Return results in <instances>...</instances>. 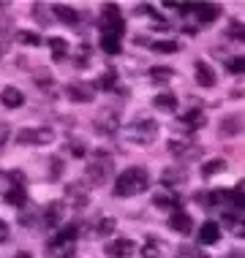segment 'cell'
Returning <instances> with one entry per match:
<instances>
[{"mask_svg":"<svg viewBox=\"0 0 245 258\" xmlns=\"http://www.w3.org/2000/svg\"><path fill=\"white\" fill-rule=\"evenodd\" d=\"M147 187H150V174L142 166H131V169L120 171V177L115 179V196L128 199L136 196V193H144Z\"/></svg>","mask_w":245,"mask_h":258,"instance_id":"6da1fadb","label":"cell"},{"mask_svg":"<svg viewBox=\"0 0 245 258\" xmlns=\"http://www.w3.org/2000/svg\"><path fill=\"white\" fill-rule=\"evenodd\" d=\"M112 169H115V160H112V152L109 150H93L87 158V182L90 185H107L109 177H112Z\"/></svg>","mask_w":245,"mask_h":258,"instance_id":"7a4b0ae2","label":"cell"},{"mask_svg":"<svg viewBox=\"0 0 245 258\" xmlns=\"http://www.w3.org/2000/svg\"><path fill=\"white\" fill-rule=\"evenodd\" d=\"M158 136V122L150 120V117H139L125 128V139L134 144H153Z\"/></svg>","mask_w":245,"mask_h":258,"instance_id":"3957f363","label":"cell"},{"mask_svg":"<svg viewBox=\"0 0 245 258\" xmlns=\"http://www.w3.org/2000/svg\"><path fill=\"white\" fill-rule=\"evenodd\" d=\"M123 30H125V22H123L120 6L117 3H104L101 6V36H117L120 38Z\"/></svg>","mask_w":245,"mask_h":258,"instance_id":"277c9868","label":"cell"},{"mask_svg":"<svg viewBox=\"0 0 245 258\" xmlns=\"http://www.w3.org/2000/svg\"><path fill=\"white\" fill-rule=\"evenodd\" d=\"M93 128H95V134H101V136H115L117 128H120V111L117 109H101L93 120Z\"/></svg>","mask_w":245,"mask_h":258,"instance_id":"5b68a950","label":"cell"},{"mask_svg":"<svg viewBox=\"0 0 245 258\" xmlns=\"http://www.w3.org/2000/svg\"><path fill=\"white\" fill-rule=\"evenodd\" d=\"M169 152H172V158H180V160H191V158H199V147L191 142L188 136H174L169 139Z\"/></svg>","mask_w":245,"mask_h":258,"instance_id":"8992f818","label":"cell"},{"mask_svg":"<svg viewBox=\"0 0 245 258\" xmlns=\"http://www.w3.org/2000/svg\"><path fill=\"white\" fill-rule=\"evenodd\" d=\"M55 139V131L52 128H22L17 134V142L19 144H49Z\"/></svg>","mask_w":245,"mask_h":258,"instance_id":"52a82bcc","label":"cell"},{"mask_svg":"<svg viewBox=\"0 0 245 258\" xmlns=\"http://www.w3.org/2000/svg\"><path fill=\"white\" fill-rule=\"evenodd\" d=\"M134 239H125V236H117V239H112L109 245H107V255L109 258H131L134 255Z\"/></svg>","mask_w":245,"mask_h":258,"instance_id":"ba28073f","label":"cell"},{"mask_svg":"<svg viewBox=\"0 0 245 258\" xmlns=\"http://www.w3.org/2000/svg\"><path fill=\"white\" fill-rule=\"evenodd\" d=\"M66 95L76 103H90L95 98V87L85 85V82H74V85H66Z\"/></svg>","mask_w":245,"mask_h":258,"instance_id":"9c48e42d","label":"cell"},{"mask_svg":"<svg viewBox=\"0 0 245 258\" xmlns=\"http://www.w3.org/2000/svg\"><path fill=\"white\" fill-rule=\"evenodd\" d=\"M193 17L199 19L202 25H213L215 19L221 17V6H215V3H196L193 6Z\"/></svg>","mask_w":245,"mask_h":258,"instance_id":"30bf717a","label":"cell"},{"mask_svg":"<svg viewBox=\"0 0 245 258\" xmlns=\"http://www.w3.org/2000/svg\"><path fill=\"white\" fill-rule=\"evenodd\" d=\"M193 74H196V85L202 87H213L215 85V71L207 60H196L193 62Z\"/></svg>","mask_w":245,"mask_h":258,"instance_id":"8fae6325","label":"cell"},{"mask_svg":"<svg viewBox=\"0 0 245 258\" xmlns=\"http://www.w3.org/2000/svg\"><path fill=\"white\" fill-rule=\"evenodd\" d=\"M169 226L174 228V231H180V234H191L193 231V220H191V215H188L185 209H172Z\"/></svg>","mask_w":245,"mask_h":258,"instance_id":"7c38bea8","label":"cell"},{"mask_svg":"<svg viewBox=\"0 0 245 258\" xmlns=\"http://www.w3.org/2000/svg\"><path fill=\"white\" fill-rule=\"evenodd\" d=\"M66 199L71 201V204L76 207V209H82L90 201V196H87V190H85V185L82 182H71V185H66Z\"/></svg>","mask_w":245,"mask_h":258,"instance_id":"4fadbf2b","label":"cell"},{"mask_svg":"<svg viewBox=\"0 0 245 258\" xmlns=\"http://www.w3.org/2000/svg\"><path fill=\"white\" fill-rule=\"evenodd\" d=\"M221 239V226L215 220H207V223H202V228H199V242L202 245H215V242Z\"/></svg>","mask_w":245,"mask_h":258,"instance_id":"5bb4252c","label":"cell"},{"mask_svg":"<svg viewBox=\"0 0 245 258\" xmlns=\"http://www.w3.org/2000/svg\"><path fill=\"white\" fill-rule=\"evenodd\" d=\"M41 220H44V226H46V228L60 226V223H63V201H52V204H49V207L44 209Z\"/></svg>","mask_w":245,"mask_h":258,"instance_id":"9a60e30c","label":"cell"},{"mask_svg":"<svg viewBox=\"0 0 245 258\" xmlns=\"http://www.w3.org/2000/svg\"><path fill=\"white\" fill-rule=\"evenodd\" d=\"M52 11H55V17H58L63 25H68V27H76V25H79V14H76V9H71V6L55 3Z\"/></svg>","mask_w":245,"mask_h":258,"instance_id":"2e32d148","label":"cell"},{"mask_svg":"<svg viewBox=\"0 0 245 258\" xmlns=\"http://www.w3.org/2000/svg\"><path fill=\"white\" fill-rule=\"evenodd\" d=\"M242 131V117L240 114H229V117H223L221 120V125H218V134L221 136H237Z\"/></svg>","mask_w":245,"mask_h":258,"instance_id":"e0dca14e","label":"cell"},{"mask_svg":"<svg viewBox=\"0 0 245 258\" xmlns=\"http://www.w3.org/2000/svg\"><path fill=\"white\" fill-rule=\"evenodd\" d=\"M205 122H207V114L202 111L199 106H193L191 111H185L183 114V125L188 131H193V128H205Z\"/></svg>","mask_w":245,"mask_h":258,"instance_id":"ac0fdd59","label":"cell"},{"mask_svg":"<svg viewBox=\"0 0 245 258\" xmlns=\"http://www.w3.org/2000/svg\"><path fill=\"white\" fill-rule=\"evenodd\" d=\"M0 101H3V106L17 109V106H22V103H25V95H22V90H17V87H3Z\"/></svg>","mask_w":245,"mask_h":258,"instance_id":"d6986e66","label":"cell"},{"mask_svg":"<svg viewBox=\"0 0 245 258\" xmlns=\"http://www.w3.org/2000/svg\"><path fill=\"white\" fill-rule=\"evenodd\" d=\"M185 179H188L185 171H180V169H164V174H161V182L166 187H183Z\"/></svg>","mask_w":245,"mask_h":258,"instance_id":"ffe728a7","label":"cell"},{"mask_svg":"<svg viewBox=\"0 0 245 258\" xmlns=\"http://www.w3.org/2000/svg\"><path fill=\"white\" fill-rule=\"evenodd\" d=\"M223 226L234 236H245V218H237V212H223Z\"/></svg>","mask_w":245,"mask_h":258,"instance_id":"44dd1931","label":"cell"},{"mask_svg":"<svg viewBox=\"0 0 245 258\" xmlns=\"http://www.w3.org/2000/svg\"><path fill=\"white\" fill-rule=\"evenodd\" d=\"M49 258H74V242H49Z\"/></svg>","mask_w":245,"mask_h":258,"instance_id":"7402d4cb","label":"cell"},{"mask_svg":"<svg viewBox=\"0 0 245 258\" xmlns=\"http://www.w3.org/2000/svg\"><path fill=\"white\" fill-rule=\"evenodd\" d=\"M33 82H36V87L41 90V93H52V90H55V79H52V74L44 71V68H38V71L33 74Z\"/></svg>","mask_w":245,"mask_h":258,"instance_id":"603a6c76","label":"cell"},{"mask_svg":"<svg viewBox=\"0 0 245 258\" xmlns=\"http://www.w3.org/2000/svg\"><path fill=\"white\" fill-rule=\"evenodd\" d=\"M115 85H117V71L115 68H107V71L95 79V90H115Z\"/></svg>","mask_w":245,"mask_h":258,"instance_id":"cb8c5ba5","label":"cell"},{"mask_svg":"<svg viewBox=\"0 0 245 258\" xmlns=\"http://www.w3.org/2000/svg\"><path fill=\"white\" fill-rule=\"evenodd\" d=\"M161 255H164V245L150 236V239L142 245V258H161Z\"/></svg>","mask_w":245,"mask_h":258,"instance_id":"d4e9b609","label":"cell"},{"mask_svg":"<svg viewBox=\"0 0 245 258\" xmlns=\"http://www.w3.org/2000/svg\"><path fill=\"white\" fill-rule=\"evenodd\" d=\"M223 169H226V160L213 158V160H207V163L202 166V177H215V174H221Z\"/></svg>","mask_w":245,"mask_h":258,"instance_id":"484cf974","label":"cell"},{"mask_svg":"<svg viewBox=\"0 0 245 258\" xmlns=\"http://www.w3.org/2000/svg\"><path fill=\"white\" fill-rule=\"evenodd\" d=\"M153 103H156L161 111H174V106H177V98H174V93H158Z\"/></svg>","mask_w":245,"mask_h":258,"instance_id":"4316f807","label":"cell"},{"mask_svg":"<svg viewBox=\"0 0 245 258\" xmlns=\"http://www.w3.org/2000/svg\"><path fill=\"white\" fill-rule=\"evenodd\" d=\"M46 44H49V49H52V60H63L68 54V44L63 38H49Z\"/></svg>","mask_w":245,"mask_h":258,"instance_id":"83f0119b","label":"cell"},{"mask_svg":"<svg viewBox=\"0 0 245 258\" xmlns=\"http://www.w3.org/2000/svg\"><path fill=\"white\" fill-rule=\"evenodd\" d=\"M174 76V71L172 68H166V66H156V68H150V79L153 82H158V85H166Z\"/></svg>","mask_w":245,"mask_h":258,"instance_id":"f1b7e54d","label":"cell"},{"mask_svg":"<svg viewBox=\"0 0 245 258\" xmlns=\"http://www.w3.org/2000/svg\"><path fill=\"white\" fill-rule=\"evenodd\" d=\"M101 49L107 54H117L120 52V38L117 36H101Z\"/></svg>","mask_w":245,"mask_h":258,"instance_id":"f546056e","label":"cell"},{"mask_svg":"<svg viewBox=\"0 0 245 258\" xmlns=\"http://www.w3.org/2000/svg\"><path fill=\"white\" fill-rule=\"evenodd\" d=\"M153 52H161V54H169V52H177L180 44L177 41H153Z\"/></svg>","mask_w":245,"mask_h":258,"instance_id":"4dcf8cb0","label":"cell"},{"mask_svg":"<svg viewBox=\"0 0 245 258\" xmlns=\"http://www.w3.org/2000/svg\"><path fill=\"white\" fill-rule=\"evenodd\" d=\"M153 204L156 207H177V196H174V193H169V196H166V193H156V196H153Z\"/></svg>","mask_w":245,"mask_h":258,"instance_id":"1f68e13d","label":"cell"},{"mask_svg":"<svg viewBox=\"0 0 245 258\" xmlns=\"http://www.w3.org/2000/svg\"><path fill=\"white\" fill-rule=\"evenodd\" d=\"M226 36L234 38V41H245V25L242 22H232L226 27Z\"/></svg>","mask_w":245,"mask_h":258,"instance_id":"d6a6232c","label":"cell"},{"mask_svg":"<svg viewBox=\"0 0 245 258\" xmlns=\"http://www.w3.org/2000/svg\"><path fill=\"white\" fill-rule=\"evenodd\" d=\"M85 66H90V46L82 44L79 52H76V68H85Z\"/></svg>","mask_w":245,"mask_h":258,"instance_id":"836d02e7","label":"cell"},{"mask_svg":"<svg viewBox=\"0 0 245 258\" xmlns=\"http://www.w3.org/2000/svg\"><path fill=\"white\" fill-rule=\"evenodd\" d=\"M19 41H22L25 46H38L41 36H38V33H30V30H22V33H19Z\"/></svg>","mask_w":245,"mask_h":258,"instance_id":"e575fe53","label":"cell"},{"mask_svg":"<svg viewBox=\"0 0 245 258\" xmlns=\"http://www.w3.org/2000/svg\"><path fill=\"white\" fill-rule=\"evenodd\" d=\"M74 236H76V226H74V223H71V226L60 228L58 239H52V242H74Z\"/></svg>","mask_w":245,"mask_h":258,"instance_id":"d590c367","label":"cell"},{"mask_svg":"<svg viewBox=\"0 0 245 258\" xmlns=\"http://www.w3.org/2000/svg\"><path fill=\"white\" fill-rule=\"evenodd\" d=\"M117 228V223H115V218H104L101 223H98V234L101 236H109L112 231Z\"/></svg>","mask_w":245,"mask_h":258,"instance_id":"8d00e7d4","label":"cell"},{"mask_svg":"<svg viewBox=\"0 0 245 258\" xmlns=\"http://www.w3.org/2000/svg\"><path fill=\"white\" fill-rule=\"evenodd\" d=\"M177 258H207L205 253H199L196 247H191V245H183L177 250Z\"/></svg>","mask_w":245,"mask_h":258,"instance_id":"74e56055","label":"cell"},{"mask_svg":"<svg viewBox=\"0 0 245 258\" xmlns=\"http://www.w3.org/2000/svg\"><path fill=\"white\" fill-rule=\"evenodd\" d=\"M226 71L229 74H242L245 71V57H232L226 62Z\"/></svg>","mask_w":245,"mask_h":258,"instance_id":"f35d334b","label":"cell"},{"mask_svg":"<svg viewBox=\"0 0 245 258\" xmlns=\"http://www.w3.org/2000/svg\"><path fill=\"white\" fill-rule=\"evenodd\" d=\"M36 215H38V209H36V207H27V209H25V215H19V223H25V226H33V223L38 220Z\"/></svg>","mask_w":245,"mask_h":258,"instance_id":"ab89813d","label":"cell"},{"mask_svg":"<svg viewBox=\"0 0 245 258\" xmlns=\"http://www.w3.org/2000/svg\"><path fill=\"white\" fill-rule=\"evenodd\" d=\"M33 14H36V19H38L41 25H49V19H46V9H44L41 3H36V6H33Z\"/></svg>","mask_w":245,"mask_h":258,"instance_id":"60d3db41","label":"cell"},{"mask_svg":"<svg viewBox=\"0 0 245 258\" xmlns=\"http://www.w3.org/2000/svg\"><path fill=\"white\" fill-rule=\"evenodd\" d=\"M9 139H11V128H9L6 122H0V147H3V144L9 142Z\"/></svg>","mask_w":245,"mask_h":258,"instance_id":"b9f144b4","label":"cell"},{"mask_svg":"<svg viewBox=\"0 0 245 258\" xmlns=\"http://www.w3.org/2000/svg\"><path fill=\"white\" fill-rule=\"evenodd\" d=\"M3 242H9V226L0 220V245H3Z\"/></svg>","mask_w":245,"mask_h":258,"instance_id":"7bdbcfd3","label":"cell"},{"mask_svg":"<svg viewBox=\"0 0 245 258\" xmlns=\"http://www.w3.org/2000/svg\"><path fill=\"white\" fill-rule=\"evenodd\" d=\"M60 169H63V163H60L58 158H55V160H52V179H58V177H60Z\"/></svg>","mask_w":245,"mask_h":258,"instance_id":"ee69618b","label":"cell"},{"mask_svg":"<svg viewBox=\"0 0 245 258\" xmlns=\"http://www.w3.org/2000/svg\"><path fill=\"white\" fill-rule=\"evenodd\" d=\"M74 155H76V158H82V155H85V147H82L79 142H74Z\"/></svg>","mask_w":245,"mask_h":258,"instance_id":"f6af8a7d","label":"cell"},{"mask_svg":"<svg viewBox=\"0 0 245 258\" xmlns=\"http://www.w3.org/2000/svg\"><path fill=\"white\" fill-rule=\"evenodd\" d=\"M17 258H30V253H17Z\"/></svg>","mask_w":245,"mask_h":258,"instance_id":"bcb514c9","label":"cell"}]
</instances>
